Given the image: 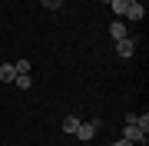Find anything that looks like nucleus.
Segmentation results:
<instances>
[{
    "instance_id": "obj_11",
    "label": "nucleus",
    "mask_w": 149,
    "mask_h": 146,
    "mask_svg": "<svg viewBox=\"0 0 149 146\" xmlns=\"http://www.w3.org/2000/svg\"><path fill=\"white\" fill-rule=\"evenodd\" d=\"M40 3H43V7H47V10H56V7H60V3H63V0H40Z\"/></svg>"
},
{
    "instance_id": "obj_7",
    "label": "nucleus",
    "mask_w": 149,
    "mask_h": 146,
    "mask_svg": "<svg viewBox=\"0 0 149 146\" xmlns=\"http://www.w3.org/2000/svg\"><path fill=\"white\" fill-rule=\"evenodd\" d=\"M76 126H80V116H63V133L76 136Z\"/></svg>"
},
{
    "instance_id": "obj_3",
    "label": "nucleus",
    "mask_w": 149,
    "mask_h": 146,
    "mask_svg": "<svg viewBox=\"0 0 149 146\" xmlns=\"http://www.w3.org/2000/svg\"><path fill=\"white\" fill-rule=\"evenodd\" d=\"M100 119H90V123H80V126H76V136H80V140H93V136L96 133H100Z\"/></svg>"
},
{
    "instance_id": "obj_5",
    "label": "nucleus",
    "mask_w": 149,
    "mask_h": 146,
    "mask_svg": "<svg viewBox=\"0 0 149 146\" xmlns=\"http://www.w3.org/2000/svg\"><path fill=\"white\" fill-rule=\"evenodd\" d=\"M109 37H113V40L129 37V33H126V23H123V20H113V23H109Z\"/></svg>"
},
{
    "instance_id": "obj_2",
    "label": "nucleus",
    "mask_w": 149,
    "mask_h": 146,
    "mask_svg": "<svg viewBox=\"0 0 149 146\" xmlns=\"http://www.w3.org/2000/svg\"><path fill=\"white\" fill-rule=\"evenodd\" d=\"M136 43H139L136 37H123V40H116V57H119V60H129V57L136 53Z\"/></svg>"
},
{
    "instance_id": "obj_13",
    "label": "nucleus",
    "mask_w": 149,
    "mask_h": 146,
    "mask_svg": "<svg viewBox=\"0 0 149 146\" xmlns=\"http://www.w3.org/2000/svg\"><path fill=\"white\" fill-rule=\"evenodd\" d=\"M100 3H109V0H100Z\"/></svg>"
},
{
    "instance_id": "obj_4",
    "label": "nucleus",
    "mask_w": 149,
    "mask_h": 146,
    "mask_svg": "<svg viewBox=\"0 0 149 146\" xmlns=\"http://www.w3.org/2000/svg\"><path fill=\"white\" fill-rule=\"evenodd\" d=\"M126 17L143 23V20H146V7H143V3H129V7H126Z\"/></svg>"
},
{
    "instance_id": "obj_9",
    "label": "nucleus",
    "mask_w": 149,
    "mask_h": 146,
    "mask_svg": "<svg viewBox=\"0 0 149 146\" xmlns=\"http://www.w3.org/2000/svg\"><path fill=\"white\" fill-rule=\"evenodd\" d=\"M109 7H113V13H116V20H119V17H126V0H109Z\"/></svg>"
},
{
    "instance_id": "obj_12",
    "label": "nucleus",
    "mask_w": 149,
    "mask_h": 146,
    "mask_svg": "<svg viewBox=\"0 0 149 146\" xmlns=\"http://www.w3.org/2000/svg\"><path fill=\"white\" fill-rule=\"evenodd\" d=\"M113 146H133V143H129V140H119V143H113Z\"/></svg>"
},
{
    "instance_id": "obj_1",
    "label": "nucleus",
    "mask_w": 149,
    "mask_h": 146,
    "mask_svg": "<svg viewBox=\"0 0 149 146\" xmlns=\"http://www.w3.org/2000/svg\"><path fill=\"white\" fill-rule=\"evenodd\" d=\"M146 136H149V133L143 130V126H136V123H126V126H123V140H129L133 146H136V143L146 146Z\"/></svg>"
},
{
    "instance_id": "obj_8",
    "label": "nucleus",
    "mask_w": 149,
    "mask_h": 146,
    "mask_svg": "<svg viewBox=\"0 0 149 146\" xmlns=\"http://www.w3.org/2000/svg\"><path fill=\"white\" fill-rule=\"evenodd\" d=\"M13 83H17V87H20V90H30L33 76H30V73H17V76H13Z\"/></svg>"
},
{
    "instance_id": "obj_6",
    "label": "nucleus",
    "mask_w": 149,
    "mask_h": 146,
    "mask_svg": "<svg viewBox=\"0 0 149 146\" xmlns=\"http://www.w3.org/2000/svg\"><path fill=\"white\" fill-rule=\"evenodd\" d=\"M13 76H17L13 63H0V80H3V83H13Z\"/></svg>"
},
{
    "instance_id": "obj_10",
    "label": "nucleus",
    "mask_w": 149,
    "mask_h": 146,
    "mask_svg": "<svg viewBox=\"0 0 149 146\" xmlns=\"http://www.w3.org/2000/svg\"><path fill=\"white\" fill-rule=\"evenodd\" d=\"M13 70H17V73H30V60H17Z\"/></svg>"
}]
</instances>
